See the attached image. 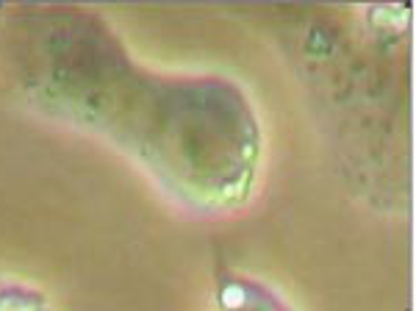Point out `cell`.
Returning <instances> with one entry per match:
<instances>
[{
	"instance_id": "6da1fadb",
	"label": "cell",
	"mask_w": 416,
	"mask_h": 311,
	"mask_svg": "<svg viewBox=\"0 0 416 311\" xmlns=\"http://www.w3.org/2000/svg\"><path fill=\"white\" fill-rule=\"evenodd\" d=\"M34 309H36V303L22 300L20 295H8V298L0 300V311H34Z\"/></svg>"
}]
</instances>
